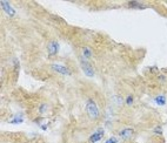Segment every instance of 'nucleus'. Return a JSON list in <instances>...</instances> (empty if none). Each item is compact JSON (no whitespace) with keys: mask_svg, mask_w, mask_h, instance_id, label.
<instances>
[{"mask_svg":"<svg viewBox=\"0 0 167 143\" xmlns=\"http://www.w3.org/2000/svg\"><path fill=\"white\" fill-rule=\"evenodd\" d=\"M86 111H87V114H88V116H89L92 120H97V118L99 117V109H98L97 103L94 102V100H92V99L87 100Z\"/></svg>","mask_w":167,"mask_h":143,"instance_id":"f257e3e1","label":"nucleus"},{"mask_svg":"<svg viewBox=\"0 0 167 143\" xmlns=\"http://www.w3.org/2000/svg\"><path fill=\"white\" fill-rule=\"evenodd\" d=\"M80 66H81V68H82V70H84V73H85L86 76H88V77H93L94 76L93 68H92L91 63L88 62V60H86L84 56H81L80 58Z\"/></svg>","mask_w":167,"mask_h":143,"instance_id":"f03ea898","label":"nucleus"},{"mask_svg":"<svg viewBox=\"0 0 167 143\" xmlns=\"http://www.w3.org/2000/svg\"><path fill=\"white\" fill-rule=\"evenodd\" d=\"M51 68L53 69L54 72H57V73H59V74H62V75H71V70L65 67V66H62V65H58V63H53L52 66H51Z\"/></svg>","mask_w":167,"mask_h":143,"instance_id":"7ed1b4c3","label":"nucleus"},{"mask_svg":"<svg viewBox=\"0 0 167 143\" xmlns=\"http://www.w3.org/2000/svg\"><path fill=\"white\" fill-rule=\"evenodd\" d=\"M47 49H48V54L49 55H55L59 52V49H60L59 42H58V41H51V42L48 43Z\"/></svg>","mask_w":167,"mask_h":143,"instance_id":"20e7f679","label":"nucleus"},{"mask_svg":"<svg viewBox=\"0 0 167 143\" xmlns=\"http://www.w3.org/2000/svg\"><path fill=\"white\" fill-rule=\"evenodd\" d=\"M1 7H2V9L5 11V13H6L8 17H14V15H15V9L11 7L8 1H1Z\"/></svg>","mask_w":167,"mask_h":143,"instance_id":"39448f33","label":"nucleus"},{"mask_svg":"<svg viewBox=\"0 0 167 143\" xmlns=\"http://www.w3.org/2000/svg\"><path fill=\"white\" fill-rule=\"evenodd\" d=\"M102 136H104V130L98 129L94 134H92V136L89 137V142H92V143L98 142V141H100L101 138H102Z\"/></svg>","mask_w":167,"mask_h":143,"instance_id":"423d86ee","label":"nucleus"},{"mask_svg":"<svg viewBox=\"0 0 167 143\" xmlns=\"http://www.w3.org/2000/svg\"><path fill=\"white\" fill-rule=\"evenodd\" d=\"M119 135H120L121 138H124V140H128V138H131L132 135H133V129H131V128H126V129L121 130L120 133H119Z\"/></svg>","mask_w":167,"mask_h":143,"instance_id":"0eeeda50","label":"nucleus"},{"mask_svg":"<svg viewBox=\"0 0 167 143\" xmlns=\"http://www.w3.org/2000/svg\"><path fill=\"white\" fill-rule=\"evenodd\" d=\"M81 56H84L86 60H89L91 58H92V49L89 47H84L82 48V54H81Z\"/></svg>","mask_w":167,"mask_h":143,"instance_id":"6e6552de","label":"nucleus"},{"mask_svg":"<svg viewBox=\"0 0 167 143\" xmlns=\"http://www.w3.org/2000/svg\"><path fill=\"white\" fill-rule=\"evenodd\" d=\"M154 102L158 106H165L166 104V96L165 95H158L154 99Z\"/></svg>","mask_w":167,"mask_h":143,"instance_id":"1a4fd4ad","label":"nucleus"},{"mask_svg":"<svg viewBox=\"0 0 167 143\" xmlns=\"http://www.w3.org/2000/svg\"><path fill=\"white\" fill-rule=\"evenodd\" d=\"M128 6L134 7V8H145V5L139 2V1H129V2H128Z\"/></svg>","mask_w":167,"mask_h":143,"instance_id":"9d476101","label":"nucleus"},{"mask_svg":"<svg viewBox=\"0 0 167 143\" xmlns=\"http://www.w3.org/2000/svg\"><path fill=\"white\" fill-rule=\"evenodd\" d=\"M112 101H113L117 106H121V104H122V99H121V96H118V95L112 96Z\"/></svg>","mask_w":167,"mask_h":143,"instance_id":"9b49d317","label":"nucleus"},{"mask_svg":"<svg viewBox=\"0 0 167 143\" xmlns=\"http://www.w3.org/2000/svg\"><path fill=\"white\" fill-rule=\"evenodd\" d=\"M24 122V118H22V115H18L15 116V118H13V120H11V123H22Z\"/></svg>","mask_w":167,"mask_h":143,"instance_id":"f8f14e48","label":"nucleus"},{"mask_svg":"<svg viewBox=\"0 0 167 143\" xmlns=\"http://www.w3.org/2000/svg\"><path fill=\"white\" fill-rule=\"evenodd\" d=\"M126 104L127 106H132L133 104V96L132 95H128L126 97Z\"/></svg>","mask_w":167,"mask_h":143,"instance_id":"ddd939ff","label":"nucleus"},{"mask_svg":"<svg viewBox=\"0 0 167 143\" xmlns=\"http://www.w3.org/2000/svg\"><path fill=\"white\" fill-rule=\"evenodd\" d=\"M105 143H118V140H117L115 137H111V138H108Z\"/></svg>","mask_w":167,"mask_h":143,"instance_id":"4468645a","label":"nucleus"},{"mask_svg":"<svg viewBox=\"0 0 167 143\" xmlns=\"http://www.w3.org/2000/svg\"><path fill=\"white\" fill-rule=\"evenodd\" d=\"M154 133H155V134H159V135H161V134H162L161 127H158V128H155V129H154Z\"/></svg>","mask_w":167,"mask_h":143,"instance_id":"2eb2a0df","label":"nucleus"},{"mask_svg":"<svg viewBox=\"0 0 167 143\" xmlns=\"http://www.w3.org/2000/svg\"><path fill=\"white\" fill-rule=\"evenodd\" d=\"M159 80H160L161 82H165V80H166L165 75H159Z\"/></svg>","mask_w":167,"mask_h":143,"instance_id":"dca6fc26","label":"nucleus"},{"mask_svg":"<svg viewBox=\"0 0 167 143\" xmlns=\"http://www.w3.org/2000/svg\"><path fill=\"white\" fill-rule=\"evenodd\" d=\"M44 110H46V106H45V104H41L40 106V113H44Z\"/></svg>","mask_w":167,"mask_h":143,"instance_id":"f3484780","label":"nucleus"}]
</instances>
